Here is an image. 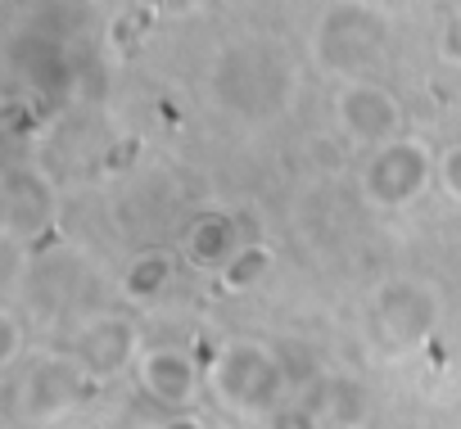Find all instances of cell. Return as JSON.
<instances>
[{
    "label": "cell",
    "mask_w": 461,
    "mask_h": 429,
    "mask_svg": "<svg viewBox=\"0 0 461 429\" xmlns=\"http://www.w3.org/2000/svg\"><path fill=\"white\" fill-rule=\"evenodd\" d=\"M208 389L226 411L240 416H272L290 389L281 353L254 339H230L217 348L212 366H208Z\"/></svg>",
    "instance_id": "6da1fadb"
},
{
    "label": "cell",
    "mask_w": 461,
    "mask_h": 429,
    "mask_svg": "<svg viewBox=\"0 0 461 429\" xmlns=\"http://www.w3.org/2000/svg\"><path fill=\"white\" fill-rule=\"evenodd\" d=\"M95 384L100 380L91 375V366L77 353H37V357H28V366L10 384L14 420L59 425L64 416H73L95 393Z\"/></svg>",
    "instance_id": "7a4b0ae2"
},
{
    "label": "cell",
    "mask_w": 461,
    "mask_h": 429,
    "mask_svg": "<svg viewBox=\"0 0 461 429\" xmlns=\"http://www.w3.org/2000/svg\"><path fill=\"white\" fill-rule=\"evenodd\" d=\"M434 176V154L420 145V140H407V136H393L384 145H371L362 172H357V185H362V199L393 212V208H407L425 194Z\"/></svg>",
    "instance_id": "3957f363"
},
{
    "label": "cell",
    "mask_w": 461,
    "mask_h": 429,
    "mask_svg": "<svg viewBox=\"0 0 461 429\" xmlns=\"http://www.w3.org/2000/svg\"><path fill=\"white\" fill-rule=\"evenodd\" d=\"M375 326L389 348H416L438 326V294L425 281L393 276L375 290Z\"/></svg>",
    "instance_id": "277c9868"
},
{
    "label": "cell",
    "mask_w": 461,
    "mask_h": 429,
    "mask_svg": "<svg viewBox=\"0 0 461 429\" xmlns=\"http://www.w3.org/2000/svg\"><path fill=\"white\" fill-rule=\"evenodd\" d=\"M55 222V190L37 172H5V190H0V227L10 240H37Z\"/></svg>",
    "instance_id": "5b68a950"
},
{
    "label": "cell",
    "mask_w": 461,
    "mask_h": 429,
    "mask_svg": "<svg viewBox=\"0 0 461 429\" xmlns=\"http://www.w3.org/2000/svg\"><path fill=\"white\" fill-rule=\"evenodd\" d=\"M335 113H339V127L357 145H384L402 131V104L384 86H371V82L344 86L335 100Z\"/></svg>",
    "instance_id": "8992f818"
},
{
    "label": "cell",
    "mask_w": 461,
    "mask_h": 429,
    "mask_svg": "<svg viewBox=\"0 0 461 429\" xmlns=\"http://www.w3.org/2000/svg\"><path fill=\"white\" fill-rule=\"evenodd\" d=\"M384 41V23L366 10V5H339L326 23H321V59L330 68H357V64H371L375 50Z\"/></svg>",
    "instance_id": "52a82bcc"
},
{
    "label": "cell",
    "mask_w": 461,
    "mask_h": 429,
    "mask_svg": "<svg viewBox=\"0 0 461 429\" xmlns=\"http://www.w3.org/2000/svg\"><path fill=\"white\" fill-rule=\"evenodd\" d=\"M73 353L91 366L95 380H118L127 366L140 362L145 348H140V330H136V321H127V317H95V321L82 326Z\"/></svg>",
    "instance_id": "ba28073f"
},
{
    "label": "cell",
    "mask_w": 461,
    "mask_h": 429,
    "mask_svg": "<svg viewBox=\"0 0 461 429\" xmlns=\"http://www.w3.org/2000/svg\"><path fill=\"white\" fill-rule=\"evenodd\" d=\"M131 371H136L140 389H145L158 407H190V398L199 393V366H194V357L181 353V348H167V344L145 348Z\"/></svg>",
    "instance_id": "9c48e42d"
},
{
    "label": "cell",
    "mask_w": 461,
    "mask_h": 429,
    "mask_svg": "<svg viewBox=\"0 0 461 429\" xmlns=\"http://www.w3.org/2000/svg\"><path fill=\"white\" fill-rule=\"evenodd\" d=\"M240 249V227L230 212H199L181 240V258L194 272H221V263Z\"/></svg>",
    "instance_id": "30bf717a"
},
{
    "label": "cell",
    "mask_w": 461,
    "mask_h": 429,
    "mask_svg": "<svg viewBox=\"0 0 461 429\" xmlns=\"http://www.w3.org/2000/svg\"><path fill=\"white\" fill-rule=\"evenodd\" d=\"M181 263L185 258L172 254V249H163V245H149V249L131 254L127 267H122V299L127 303H158L172 290Z\"/></svg>",
    "instance_id": "8fae6325"
},
{
    "label": "cell",
    "mask_w": 461,
    "mask_h": 429,
    "mask_svg": "<svg viewBox=\"0 0 461 429\" xmlns=\"http://www.w3.org/2000/svg\"><path fill=\"white\" fill-rule=\"evenodd\" d=\"M272 267H276V249L272 245H263V240H254V245H240L236 254H230L226 263H221V272H212V281H217V294H226V299H240V294H254L267 276H272Z\"/></svg>",
    "instance_id": "7c38bea8"
},
{
    "label": "cell",
    "mask_w": 461,
    "mask_h": 429,
    "mask_svg": "<svg viewBox=\"0 0 461 429\" xmlns=\"http://www.w3.org/2000/svg\"><path fill=\"white\" fill-rule=\"evenodd\" d=\"M312 411L326 425H362L366 416V389L348 375H321L312 393Z\"/></svg>",
    "instance_id": "4fadbf2b"
},
{
    "label": "cell",
    "mask_w": 461,
    "mask_h": 429,
    "mask_svg": "<svg viewBox=\"0 0 461 429\" xmlns=\"http://www.w3.org/2000/svg\"><path fill=\"white\" fill-rule=\"evenodd\" d=\"M281 366H285V380H290V389L294 384H317L326 371L317 366V357L303 348V344H290V348H281Z\"/></svg>",
    "instance_id": "5bb4252c"
},
{
    "label": "cell",
    "mask_w": 461,
    "mask_h": 429,
    "mask_svg": "<svg viewBox=\"0 0 461 429\" xmlns=\"http://www.w3.org/2000/svg\"><path fill=\"white\" fill-rule=\"evenodd\" d=\"M23 362V326L14 312L0 317V371H19Z\"/></svg>",
    "instance_id": "9a60e30c"
},
{
    "label": "cell",
    "mask_w": 461,
    "mask_h": 429,
    "mask_svg": "<svg viewBox=\"0 0 461 429\" xmlns=\"http://www.w3.org/2000/svg\"><path fill=\"white\" fill-rule=\"evenodd\" d=\"M267 429H326V420L312 407H276L267 416Z\"/></svg>",
    "instance_id": "2e32d148"
},
{
    "label": "cell",
    "mask_w": 461,
    "mask_h": 429,
    "mask_svg": "<svg viewBox=\"0 0 461 429\" xmlns=\"http://www.w3.org/2000/svg\"><path fill=\"white\" fill-rule=\"evenodd\" d=\"M434 176H438L443 194H447L452 203H461V145H452V149H443V154H438Z\"/></svg>",
    "instance_id": "e0dca14e"
},
{
    "label": "cell",
    "mask_w": 461,
    "mask_h": 429,
    "mask_svg": "<svg viewBox=\"0 0 461 429\" xmlns=\"http://www.w3.org/2000/svg\"><path fill=\"white\" fill-rule=\"evenodd\" d=\"M443 55L461 64V14H456V19L447 23V32H443Z\"/></svg>",
    "instance_id": "ac0fdd59"
},
{
    "label": "cell",
    "mask_w": 461,
    "mask_h": 429,
    "mask_svg": "<svg viewBox=\"0 0 461 429\" xmlns=\"http://www.w3.org/2000/svg\"><path fill=\"white\" fill-rule=\"evenodd\" d=\"M158 429H203V420H199L194 411H181V416H172V420H163Z\"/></svg>",
    "instance_id": "d6986e66"
},
{
    "label": "cell",
    "mask_w": 461,
    "mask_h": 429,
    "mask_svg": "<svg viewBox=\"0 0 461 429\" xmlns=\"http://www.w3.org/2000/svg\"><path fill=\"white\" fill-rule=\"evenodd\" d=\"M326 429H362V425H326Z\"/></svg>",
    "instance_id": "ffe728a7"
},
{
    "label": "cell",
    "mask_w": 461,
    "mask_h": 429,
    "mask_svg": "<svg viewBox=\"0 0 461 429\" xmlns=\"http://www.w3.org/2000/svg\"><path fill=\"white\" fill-rule=\"evenodd\" d=\"M55 429H86V425H55Z\"/></svg>",
    "instance_id": "44dd1931"
},
{
    "label": "cell",
    "mask_w": 461,
    "mask_h": 429,
    "mask_svg": "<svg viewBox=\"0 0 461 429\" xmlns=\"http://www.w3.org/2000/svg\"><path fill=\"white\" fill-rule=\"evenodd\" d=\"M172 5H194V0H172Z\"/></svg>",
    "instance_id": "7402d4cb"
}]
</instances>
